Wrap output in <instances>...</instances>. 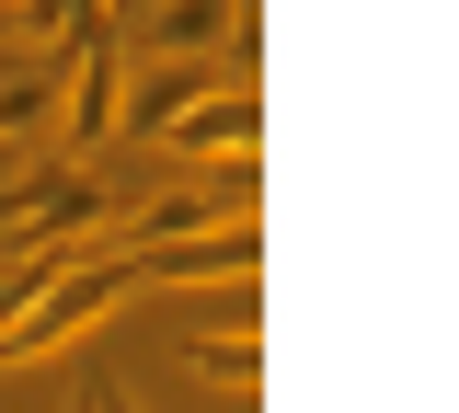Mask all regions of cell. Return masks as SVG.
Instances as JSON below:
<instances>
[{
    "mask_svg": "<svg viewBox=\"0 0 459 413\" xmlns=\"http://www.w3.org/2000/svg\"><path fill=\"white\" fill-rule=\"evenodd\" d=\"M138 288H219V276H253V230H195V241H150L126 253Z\"/></svg>",
    "mask_w": 459,
    "mask_h": 413,
    "instance_id": "8992f818",
    "label": "cell"
},
{
    "mask_svg": "<svg viewBox=\"0 0 459 413\" xmlns=\"http://www.w3.org/2000/svg\"><path fill=\"white\" fill-rule=\"evenodd\" d=\"M253 195H264V161H219V173H195V184H161V195L126 219V253L195 241V230H253Z\"/></svg>",
    "mask_w": 459,
    "mask_h": 413,
    "instance_id": "7a4b0ae2",
    "label": "cell"
},
{
    "mask_svg": "<svg viewBox=\"0 0 459 413\" xmlns=\"http://www.w3.org/2000/svg\"><path fill=\"white\" fill-rule=\"evenodd\" d=\"M184 367H195L207 391H230V402H241V413H253V391H264V345H195V356H184Z\"/></svg>",
    "mask_w": 459,
    "mask_h": 413,
    "instance_id": "9c48e42d",
    "label": "cell"
},
{
    "mask_svg": "<svg viewBox=\"0 0 459 413\" xmlns=\"http://www.w3.org/2000/svg\"><path fill=\"white\" fill-rule=\"evenodd\" d=\"M184 298H195V345H253V310H264L253 276H219V288H184Z\"/></svg>",
    "mask_w": 459,
    "mask_h": 413,
    "instance_id": "ba28073f",
    "label": "cell"
},
{
    "mask_svg": "<svg viewBox=\"0 0 459 413\" xmlns=\"http://www.w3.org/2000/svg\"><path fill=\"white\" fill-rule=\"evenodd\" d=\"M264 23V0H150V12H126L115 35H138L150 58H184V69H207L230 47V35H253Z\"/></svg>",
    "mask_w": 459,
    "mask_h": 413,
    "instance_id": "3957f363",
    "label": "cell"
},
{
    "mask_svg": "<svg viewBox=\"0 0 459 413\" xmlns=\"http://www.w3.org/2000/svg\"><path fill=\"white\" fill-rule=\"evenodd\" d=\"M115 298H138V264H126V253H104V264H92V253H69L47 288H35L12 322H0V367H35V356L81 345V333H104V310H115Z\"/></svg>",
    "mask_w": 459,
    "mask_h": 413,
    "instance_id": "6da1fadb",
    "label": "cell"
},
{
    "mask_svg": "<svg viewBox=\"0 0 459 413\" xmlns=\"http://www.w3.org/2000/svg\"><path fill=\"white\" fill-rule=\"evenodd\" d=\"M219 92V69H184V58H150V69H126L115 81V138H161L184 104H207Z\"/></svg>",
    "mask_w": 459,
    "mask_h": 413,
    "instance_id": "5b68a950",
    "label": "cell"
},
{
    "mask_svg": "<svg viewBox=\"0 0 459 413\" xmlns=\"http://www.w3.org/2000/svg\"><path fill=\"white\" fill-rule=\"evenodd\" d=\"M92 12H104V0H23L12 23H23V35H47V47H69V35H81Z\"/></svg>",
    "mask_w": 459,
    "mask_h": 413,
    "instance_id": "30bf717a",
    "label": "cell"
},
{
    "mask_svg": "<svg viewBox=\"0 0 459 413\" xmlns=\"http://www.w3.org/2000/svg\"><path fill=\"white\" fill-rule=\"evenodd\" d=\"M35 126H57V47L23 69H0V150L12 138H35Z\"/></svg>",
    "mask_w": 459,
    "mask_h": 413,
    "instance_id": "52a82bcc",
    "label": "cell"
},
{
    "mask_svg": "<svg viewBox=\"0 0 459 413\" xmlns=\"http://www.w3.org/2000/svg\"><path fill=\"white\" fill-rule=\"evenodd\" d=\"M253 138H264V92H253V81H219L207 104H184V116L161 126L172 161H207V173H219V161H253Z\"/></svg>",
    "mask_w": 459,
    "mask_h": 413,
    "instance_id": "277c9868",
    "label": "cell"
},
{
    "mask_svg": "<svg viewBox=\"0 0 459 413\" xmlns=\"http://www.w3.org/2000/svg\"><path fill=\"white\" fill-rule=\"evenodd\" d=\"M104 12H115V23H126V12H150V0H104Z\"/></svg>",
    "mask_w": 459,
    "mask_h": 413,
    "instance_id": "8fae6325",
    "label": "cell"
},
{
    "mask_svg": "<svg viewBox=\"0 0 459 413\" xmlns=\"http://www.w3.org/2000/svg\"><path fill=\"white\" fill-rule=\"evenodd\" d=\"M0 12H23V0H0Z\"/></svg>",
    "mask_w": 459,
    "mask_h": 413,
    "instance_id": "7c38bea8",
    "label": "cell"
}]
</instances>
